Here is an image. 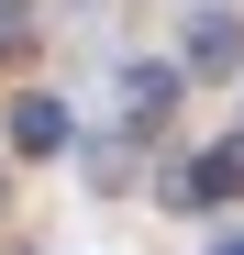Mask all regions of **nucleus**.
I'll return each instance as SVG.
<instances>
[{
  "label": "nucleus",
  "instance_id": "obj_2",
  "mask_svg": "<svg viewBox=\"0 0 244 255\" xmlns=\"http://www.w3.org/2000/svg\"><path fill=\"white\" fill-rule=\"evenodd\" d=\"M233 189H244V144H233V155H189L178 178H167L178 211H211V200H233Z\"/></svg>",
  "mask_w": 244,
  "mask_h": 255
},
{
  "label": "nucleus",
  "instance_id": "obj_3",
  "mask_svg": "<svg viewBox=\"0 0 244 255\" xmlns=\"http://www.w3.org/2000/svg\"><path fill=\"white\" fill-rule=\"evenodd\" d=\"M11 144H22V155H56V144H67V111H56V100H22V111H11Z\"/></svg>",
  "mask_w": 244,
  "mask_h": 255
},
{
  "label": "nucleus",
  "instance_id": "obj_1",
  "mask_svg": "<svg viewBox=\"0 0 244 255\" xmlns=\"http://www.w3.org/2000/svg\"><path fill=\"white\" fill-rule=\"evenodd\" d=\"M233 56H244V22H233V11H200V22L178 33V78H222Z\"/></svg>",
  "mask_w": 244,
  "mask_h": 255
},
{
  "label": "nucleus",
  "instance_id": "obj_4",
  "mask_svg": "<svg viewBox=\"0 0 244 255\" xmlns=\"http://www.w3.org/2000/svg\"><path fill=\"white\" fill-rule=\"evenodd\" d=\"M0 45H22V0H0Z\"/></svg>",
  "mask_w": 244,
  "mask_h": 255
},
{
  "label": "nucleus",
  "instance_id": "obj_5",
  "mask_svg": "<svg viewBox=\"0 0 244 255\" xmlns=\"http://www.w3.org/2000/svg\"><path fill=\"white\" fill-rule=\"evenodd\" d=\"M211 255H244V233H233V244H211Z\"/></svg>",
  "mask_w": 244,
  "mask_h": 255
}]
</instances>
